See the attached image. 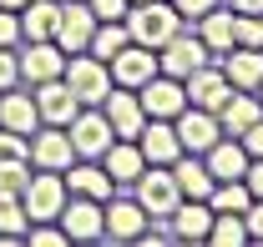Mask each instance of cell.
I'll list each match as a JSON object with an SVG mask.
<instances>
[{"label":"cell","instance_id":"30","mask_svg":"<svg viewBox=\"0 0 263 247\" xmlns=\"http://www.w3.org/2000/svg\"><path fill=\"white\" fill-rule=\"evenodd\" d=\"M213 212H233V217H243L248 207H253V192H248V182L243 177H233V182H218L213 187Z\"/></svg>","mask_w":263,"mask_h":247},{"label":"cell","instance_id":"31","mask_svg":"<svg viewBox=\"0 0 263 247\" xmlns=\"http://www.w3.org/2000/svg\"><path fill=\"white\" fill-rule=\"evenodd\" d=\"M26 227H31L26 202H21V197H10V192H0V242H15V237H26Z\"/></svg>","mask_w":263,"mask_h":247},{"label":"cell","instance_id":"5","mask_svg":"<svg viewBox=\"0 0 263 247\" xmlns=\"http://www.w3.org/2000/svg\"><path fill=\"white\" fill-rule=\"evenodd\" d=\"M66 136H71L76 156H91V161H101V152L117 141V131H111V121H106L101 106H81V111L71 116V126H66Z\"/></svg>","mask_w":263,"mask_h":247},{"label":"cell","instance_id":"39","mask_svg":"<svg viewBox=\"0 0 263 247\" xmlns=\"http://www.w3.org/2000/svg\"><path fill=\"white\" fill-rule=\"evenodd\" d=\"M172 5H177V15H182V20H202L218 0H172Z\"/></svg>","mask_w":263,"mask_h":247},{"label":"cell","instance_id":"9","mask_svg":"<svg viewBox=\"0 0 263 247\" xmlns=\"http://www.w3.org/2000/svg\"><path fill=\"white\" fill-rule=\"evenodd\" d=\"M101 111H106V121H111V131H117L122 141H137V136H142V126H147L142 96L132 91V86H111L106 101H101Z\"/></svg>","mask_w":263,"mask_h":247},{"label":"cell","instance_id":"12","mask_svg":"<svg viewBox=\"0 0 263 247\" xmlns=\"http://www.w3.org/2000/svg\"><path fill=\"white\" fill-rule=\"evenodd\" d=\"M91 31H97V15H91V5H81V0H61V20H56V46H61L66 56L86 51V46H91Z\"/></svg>","mask_w":263,"mask_h":247},{"label":"cell","instance_id":"36","mask_svg":"<svg viewBox=\"0 0 263 247\" xmlns=\"http://www.w3.org/2000/svg\"><path fill=\"white\" fill-rule=\"evenodd\" d=\"M15 81H21V56L10 46H0V91H10Z\"/></svg>","mask_w":263,"mask_h":247},{"label":"cell","instance_id":"8","mask_svg":"<svg viewBox=\"0 0 263 247\" xmlns=\"http://www.w3.org/2000/svg\"><path fill=\"white\" fill-rule=\"evenodd\" d=\"M66 177L61 172H41V177H31L26 182V192H21V202H26V217L31 222H56L66 207Z\"/></svg>","mask_w":263,"mask_h":247},{"label":"cell","instance_id":"7","mask_svg":"<svg viewBox=\"0 0 263 247\" xmlns=\"http://www.w3.org/2000/svg\"><path fill=\"white\" fill-rule=\"evenodd\" d=\"M172 126H177V141H182V152H193V156H208L218 141H223L218 111H202V106H182V111L172 116Z\"/></svg>","mask_w":263,"mask_h":247},{"label":"cell","instance_id":"22","mask_svg":"<svg viewBox=\"0 0 263 247\" xmlns=\"http://www.w3.org/2000/svg\"><path fill=\"white\" fill-rule=\"evenodd\" d=\"M223 61V76H228L238 91H258L263 86V51H253V46H233L228 56H218Z\"/></svg>","mask_w":263,"mask_h":247},{"label":"cell","instance_id":"1","mask_svg":"<svg viewBox=\"0 0 263 247\" xmlns=\"http://www.w3.org/2000/svg\"><path fill=\"white\" fill-rule=\"evenodd\" d=\"M182 26H187V20L177 15V5H172V0H137V5L127 10L132 40H137V46H152V51H157V46H167Z\"/></svg>","mask_w":263,"mask_h":247},{"label":"cell","instance_id":"16","mask_svg":"<svg viewBox=\"0 0 263 247\" xmlns=\"http://www.w3.org/2000/svg\"><path fill=\"white\" fill-rule=\"evenodd\" d=\"M137 147H142V156H147V167H172V161L182 156L177 126H172V121H162V116H147L142 136H137Z\"/></svg>","mask_w":263,"mask_h":247},{"label":"cell","instance_id":"11","mask_svg":"<svg viewBox=\"0 0 263 247\" xmlns=\"http://www.w3.org/2000/svg\"><path fill=\"white\" fill-rule=\"evenodd\" d=\"M31 161L41 172H66L76 161V147H71L66 126H35L31 131Z\"/></svg>","mask_w":263,"mask_h":247},{"label":"cell","instance_id":"10","mask_svg":"<svg viewBox=\"0 0 263 247\" xmlns=\"http://www.w3.org/2000/svg\"><path fill=\"white\" fill-rule=\"evenodd\" d=\"M137 96H142V111H147V116H162V121H172V116L187 106V86H182L177 76H167V71H157L152 81H142Z\"/></svg>","mask_w":263,"mask_h":247},{"label":"cell","instance_id":"19","mask_svg":"<svg viewBox=\"0 0 263 247\" xmlns=\"http://www.w3.org/2000/svg\"><path fill=\"white\" fill-rule=\"evenodd\" d=\"M61 71H66V51L56 46V40H31V51L21 56V81H31V86L56 81Z\"/></svg>","mask_w":263,"mask_h":247},{"label":"cell","instance_id":"15","mask_svg":"<svg viewBox=\"0 0 263 247\" xmlns=\"http://www.w3.org/2000/svg\"><path fill=\"white\" fill-rule=\"evenodd\" d=\"M213 202H202V197H182L177 207H172V237L177 242H208V232H213Z\"/></svg>","mask_w":263,"mask_h":247},{"label":"cell","instance_id":"27","mask_svg":"<svg viewBox=\"0 0 263 247\" xmlns=\"http://www.w3.org/2000/svg\"><path fill=\"white\" fill-rule=\"evenodd\" d=\"M202 161H208V172H213L218 182H233V177H243V172H248V161H253V156L243 152V141H238V136H223V141L202 156Z\"/></svg>","mask_w":263,"mask_h":247},{"label":"cell","instance_id":"42","mask_svg":"<svg viewBox=\"0 0 263 247\" xmlns=\"http://www.w3.org/2000/svg\"><path fill=\"white\" fill-rule=\"evenodd\" d=\"M243 222H248V237H253V242H263V197L243 212Z\"/></svg>","mask_w":263,"mask_h":247},{"label":"cell","instance_id":"35","mask_svg":"<svg viewBox=\"0 0 263 247\" xmlns=\"http://www.w3.org/2000/svg\"><path fill=\"white\" fill-rule=\"evenodd\" d=\"M21 156H31V136L0 126V161H21Z\"/></svg>","mask_w":263,"mask_h":247},{"label":"cell","instance_id":"29","mask_svg":"<svg viewBox=\"0 0 263 247\" xmlns=\"http://www.w3.org/2000/svg\"><path fill=\"white\" fill-rule=\"evenodd\" d=\"M122 46H132V31H127V20H97V31H91V56H101V61L111 66V56L122 51Z\"/></svg>","mask_w":263,"mask_h":247},{"label":"cell","instance_id":"6","mask_svg":"<svg viewBox=\"0 0 263 247\" xmlns=\"http://www.w3.org/2000/svg\"><path fill=\"white\" fill-rule=\"evenodd\" d=\"M56 222H61V232L71 242H97V237H106V202H97V197H66Z\"/></svg>","mask_w":263,"mask_h":247},{"label":"cell","instance_id":"26","mask_svg":"<svg viewBox=\"0 0 263 247\" xmlns=\"http://www.w3.org/2000/svg\"><path fill=\"white\" fill-rule=\"evenodd\" d=\"M172 177H177V187H182V197H213V187H218V177L208 172V161L202 156H193V152H182L177 161H172Z\"/></svg>","mask_w":263,"mask_h":247},{"label":"cell","instance_id":"4","mask_svg":"<svg viewBox=\"0 0 263 247\" xmlns=\"http://www.w3.org/2000/svg\"><path fill=\"white\" fill-rule=\"evenodd\" d=\"M208 61H213V51H208V46H202V35H197V31H187V26L172 35L167 46H157V71L177 76V81H187L197 66H208Z\"/></svg>","mask_w":263,"mask_h":247},{"label":"cell","instance_id":"3","mask_svg":"<svg viewBox=\"0 0 263 247\" xmlns=\"http://www.w3.org/2000/svg\"><path fill=\"white\" fill-rule=\"evenodd\" d=\"M132 187H137V202H142V212L152 217V222H167L172 207L182 202V187L172 177V167H147Z\"/></svg>","mask_w":263,"mask_h":247},{"label":"cell","instance_id":"40","mask_svg":"<svg viewBox=\"0 0 263 247\" xmlns=\"http://www.w3.org/2000/svg\"><path fill=\"white\" fill-rule=\"evenodd\" d=\"M238 141H243V152H248V156H263V116L248 126V131L238 136Z\"/></svg>","mask_w":263,"mask_h":247},{"label":"cell","instance_id":"46","mask_svg":"<svg viewBox=\"0 0 263 247\" xmlns=\"http://www.w3.org/2000/svg\"><path fill=\"white\" fill-rule=\"evenodd\" d=\"M132 5H137V0H132Z\"/></svg>","mask_w":263,"mask_h":247},{"label":"cell","instance_id":"37","mask_svg":"<svg viewBox=\"0 0 263 247\" xmlns=\"http://www.w3.org/2000/svg\"><path fill=\"white\" fill-rule=\"evenodd\" d=\"M86 5H91L97 20H127V10H132V0H86Z\"/></svg>","mask_w":263,"mask_h":247},{"label":"cell","instance_id":"17","mask_svg":"<svg viewBox=\"0 0 263 247\" xmlns=\"http://www.w3.org/2000/svg\"><path fill=\"white\" fill-rule=\"evenodd\" d=\"M35 111H41V126H71V116L81 111V101H76L71 86L56 76V81H41V86H35Z\"/></svg>","mask_w":263,"mask_h":247},{"label":"cell","instance_id":"18","mask_svg":"<svg viewBox=\"0 0 263 247\" xmlns=\"http://www.w3.org/2000/svg\"><path fill=\"white\" fill-rule=\"evenodd\" d=\"M66 192H71V197H97V202H106V197L117 192V182H111L106 167H91V156H76V161L66 167Z\"/></svg>","mask_w":263,"mask_h":247},{"label":"cell","instance_id":"14","mask_svg":"<svg viewBox=\"0 0 263 247\" xmlns=\"http://www.w3.org/2000/svg\"><path fill=\"white\" fill-rule=\"evenodd\" d=\"M152 76H157V51H152V46H137V40H132V46H122V51L111 56V86H132V91H137V86L152 81Z\"/></svg>","mask_w":263,"mask_h":247},{"label":"cell","instance_id":"41","mask_svg":"<svg viewBox=\"0 0 263 247\" xmlns=\"http://www.w3.org/2000/svg\"><path fill=\"white\" fill-rule=\"evenodd\" d=\"M243 182H248V192H253V202H258V197H263V156H253V161H248Z\"/></svg>","mask_w":263,"mask_h":247},{"label":"cell","instance_id":"28","mask_svg":"<svg viewBox=\"0 0 263 247\" xmlns=\"http://www.w3.org/2000/svg\"><path fill=\"white\" fill-rule=\"evenodd\" d=\"M56 20H61V5L56 0H31L21 10V35L26 40H56Z\"/></svg>","mask_w":263,"mask_h":247},{"label":"cell","instance_id":"43","mask_svg":"<svg viewBox=\"0 0 263 247\" xmlns=\"http://www.w3.org/2000/svg\"><path fill=\"white\" fill-rule=\"evenodd\" d=\"M238 15H263V0H228Z\"/></svg>","mask_w":263,"mask_h":247},{"label":"cell","instance_id":"34","mask_svg":"<svg viewBox=\"0 0 263 247\" xmlns=\"http://www.w3.org/2000/svg\"><path fill=\"white\" fill-rule=\"evenodd\" d=\"M26 242L31 247H66L71 237L61 232V222H31V227H26Z\"/></svg>","mask_w":263,"mask_h":247},{"label":"cell","instance_id":"44","mask_svg":"<svg viewBox=\"0 0 263 247\" xmlns=\"http://www.w3.org/2000/svg\"><path fill=\"white\" fill-rule=\"evenodd\" d=\"M31 0H0V10H26Z\"/></svg>","mask_w":263,"mask_h":247},{"label":"cell","instance_id":"32","mask_svg":"<svg viewBox=\"0 0 263 247\" xmlns=\"http://www.w3.org/2000/svg\"><path fill=\"white\" fill-rule=\"evenodd\" d=\"M208 242H218V247H238V242H253V237H248V222H243V217L218 212V217H213V232H208Z\"/></svg>","mask_w":263,"mask_h":247},{"label":"cell","instance_id":"24","mask_svg":"<svg viewBox=\"0 0 263 247\" xmlns=\"http://www.w3.org/2000/svg\"><path fill=\"white\" fill-rule=\"evenodd\" d=\"M101 167L111 172V182L122 187V182H137V177L147 172V156H142V147H137V141H122V136H117V141L101 152Z\"/></svg>","mask_w":263,"mask_h":247},{"label":"cell","instance_id":"33","mask_svg":"<svg viewBox=\"0 0 263 247\" xmlns=\"http://www.w3.org/2000/svg\"><path fill=\"white\" fill-rule=\"evenodd\" d=\"M26 182H31V156H21V161H0V192L21 197Z\"/></svg>","mask_w":263,"mask_h":247},{"label":"cell","instance_id":"25","mask_svg":"<svg viewBox=\"0 0 263 247\" xmlns=\"http://www.w3.org/2000/svg\"><path fill=\"white\" fill-rule=\"evenodd\" d=\"M0 126H10V131H21V136H31L35 126H41V111H35V96L31 91H0Z\"/></svg>","mask_w":263,"mask_h":247},{"label":"cell","instance_id":"23","mask_svg":"<svg viewBox=\"0 0 263 247\" xmlns=\"http://www.w3.org/2000/svg\"><path fill=\"white\" fill-rule=\"evenodd\" d=\"M258 116H263L258 91H238V86H233V96L223 101V111H218V126H223V136H243Z\"/></svg>","mask_w":263,"mask_h":247},{"label":"cell","instance_id":"13","mask_svg":"<svg viewBox=\"0 0 263 247\" xmlns=\"http://www.w3.org/2000/svg\"><path fill=\"white\" fill-rule=\"evenodd\" d=\"M182 86H187V106H202V111H223V101L233 96V81L223 76V66H213V61L197 66Z\"/></svg>","mask_w":263,"mask_h":247},{"label":"cell","instance_id":"38","mask_svg":"<svg viewBox=\"0 0 263 247\" xmlns=\"http://www.w3.org/2000/svg\"><path fill=\"white\" fill-rule=\"evenodd\" d=\"M21 40V10H0V46Z\"/></svg>","mask_w":263,"mask_h":247},{"label":"cell","instance_id":"45","mask_svg":"<svg viewBox=\"0 0 263 247\" xmlns=\"http://www.w3.org/2000/svg\"><path fill=\"white\" fill-rule=\"evenodd\" d=\"M258 101H263V86H258Z\"/></svg>","mask_w":263,"mask_h":247},{"label":"cell","instance_id":"2","mask_svg":"<svg viewBox=\"0 0 263 247\" xmlns=\"http://www.w3.org/2000/svg\"><path fill=\"white\" fill-rule=\"evenodd\" d=\"M61 81L71 86V96L81 106H101L106 91H111V66L101 61V56H91V51H76V56H66Z\"/></svg>","mask_w":263,"mask_h":247},{"label":"cell","instance_id":"20","mask_svg":"<svg viewBox=\"0 0 263 247\" xmlns=\"http://www.w3.org/2000/svg\"><path fill=\"white\" fill-rule=\"evenodd\" d=\"M147 222H152V217L142 212L137 197H132V202L106 197V237H111V242H137V237L147 232Z\"/></svg>","mask_w":263,"mask_h":247},{"label":"cell","instance_id":"21","mask_svg":"<svg viewBox=\"0 0 263 247\" xmlns=\"http://www.w3.org/2000/svg\"><path fill=\"white\" fill-rule=\"evenodd\" d=\"M197 35H202V46L213 51V56H228L233 46H238V10H223V5H213L202 20H197Z\"/></svg>","mask_w":263,"mask_h":247}]
</instances>
